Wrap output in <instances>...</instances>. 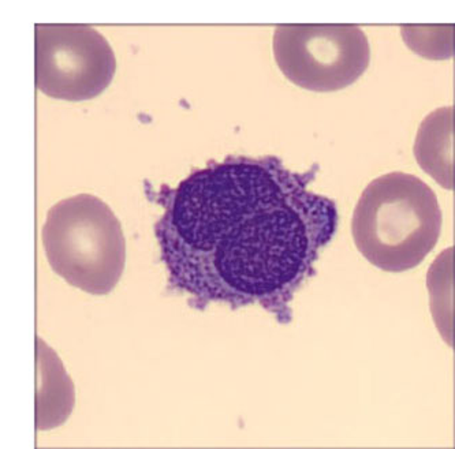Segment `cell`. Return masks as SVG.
<instances>
[{
  "label": "cell",
  "mask_w": 455,
  "mask_h": 449,
  "mask_svg": "<svg viewBox=\"0 0 455 449\" xmlns=\"http://www.w3.org/2000/svg\"><path fill=\"white\" fill-rule=\"evenodd\" d=\"M37 429L50 430L62 425L75 407V385L66 374L58 355L37 339Z\"/></svg>",
  "instance_id": "obj_6"
},
{
  "label": "cell",
  "mask_w": 455,
  "mask_h": 449,
  "mask_svg": "<svg viewBox=\"0 0 455 449\" xmlns=\"http://www.w3.org/2000/svg\"><path fill=\"white\" fill-rule=\"evenodd\" d=\"M42 238L53 272L84 293L107 295L124 275L126 240L121 223L96 195H73L53 205Z\"/></svg>",
  "instance_id": "obj_3"
},
{
  "label": "cell",
  "mask_w": 455,
  "mask_h": 449,
  "mask_svg": "<svg viewBox=\"0 0 455 449\" xmlns=\"http://www.w3.org/2000/svg\"><path fill=\"white\" fill-rule=\"evenodd\" d=\"M414 154L421 169L444 189H454V108L434 111L417 133Z\"/></svg>",
  "instance_id": "obj_7"
},
{
  "label": "cell",
  "mask_w": 455,
  "mask_h": 449,
  "mask_svg": "<svg viewBox=\"0 0 455 449\" xmlns=\"http://www.w3.org/2000/svg\"><path fill=\"white\" fill-rule=\"evenodd\" d=\"M274 55L284 77L312 92H337L355 83L371 62L367 35L355 25H281Z\"/></svg>",
  "instance_id": "obj_4"
},
{
  "label": "cell",
  "mask_w": 455,
  "mask_h": 449,
  "mask_svg": "<svg viewBox=\"0 0 455 449\" xmlns=\"http://www.w3.org/2000/svg\"><path fill=\"white\" fill-rule=\"evenodd\" d=\"M315 175L276 157L230 156L163 189L155 235L170 288L197 311L258 304L290 324L291 302L338 228L335 202L307 187Z\"/></svg>",
  "instance_id": "obj_1"
},
{
  "label": "cell",
  "mask_w": 455,
  "mask_h": 449,
  "mask_svg": "<svg viewBox=\"0 0 455 449\" xmlns=\"http://www.w3.org/2000/svg\"><path fill=\"white\" fill-rule=\"evenodd\" d=\"M116 58L108 40L88 25L35 28L36 86L58 100L98 98L113 81Z\"/></svg>",
  "instance_id": "obj_5"
},
{
  "label": "cell",
  "mask_w": 455,
  "mask_h": 449,
  "mask_svg": "<svg viewBox=\"0 0 455 449\" xmlns=\"http://www.w3.org/2000/svg\"><path fill=\"white\" fill-rule=\"evenodd\" d=\"M441 230L438 197L426 182L405 172H390L371 182L352 220L361 255L393 273L420 265L438 243Z\"/></svg>",
  "instance_id": "obj_2"
}]
</instances>
